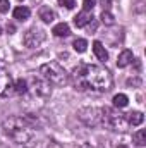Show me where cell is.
<instances>
[{"mask_svg": "<svg viewBox=\"0 0 146 148\" xmlns=\"http://www.w3.org/2000/svg\"><path fill=\"white\" fill-rule=\"evenodd\" d=\"M72 84L79 91L107 93L113 86V76L107 67L95 64H79L71 74Z\"/></svg>", "mask_w": 146, "mask_h": 148, "instance_id": "6da1fadb", "label": "cell"}, {"mask_svg": "<svg viewBox=\"0 0 146 148\" xmlns=\"http://www.w3.org/2000/svg\"><path fill=\"white\" fill-rule=\"evenodd\" d=\"M3 133L17 145H28L35 136V126L28 117L12 115L2 122Z\"/></svg>", "mask_w": 146, "mask_h": 148, "instance_id": "7a4b0ae2", "label": "cell"}, {"mask_svg": "<svg viewBox=\"0 0 146 148\" xmlns=\"http://www.w3.org/2000/svg\"><path fill=\"white\" fill-rule=\"evenodd\" d=\"M102 126L108 127L110 131L115 133H126L129 129V122L126 114L119 112V109H112V107H102Z\"/></svg>", "mask_w": 146, "mask_h": 148, "instance_id": "3957f363", "label": "cell"}, {"mask_svg": "<svg viewBox=\"0 0 146 148\" xmlns=\"http://www.w3.org/2000/svg\"><path fill=\"white\" fill-rule=\"evenodd\" d=\"M40 73L43 76V79H46L50 84L65 86L69 83V74L59 62H46V64H43L40 67Z\"/></svg>", "mask_w": 146, "mask_h": 148, "instance_id": "277c9868", "label": "cell"}, {"mask_svg": "<svg viewBox=\"0 0 146 148\" xmlns=\"http://www.w3.org/2000/svg\"><path fill=\"white\" fill-rule=\"evenodd\" d=\"M102 107H83L77 110V119L88 127L102 126Z\"/></svg>", "mask_w": 146, "mask_h": 148, "instance_id": "5b68a950", "label": "cell"}, {"mask_svg": "<svg viewBox=\"0 0 146 148\" xmlns=\"http://www.w3.org/2000/svg\"><path fill=\"white\" fill-rule=\"evenodd\" d=\"M45 31L41 29V28H36V26H33V28H29L26 33H24V36H23V41H24V45L28 47V48H38L43 41H45Z\"/></svg>", "mask_w": 146, "mask_h": 148, "instance_id": "8992f818", "label": "cell"}, {"mask_svg": "<svg viewBox=\"0 0 146 148\" xmlns=\"http://www.w3.org/2000/svg\"><path fill=\"white\" fill-rule=\"evenodd\" d=\"M28 88H31V91H33L36 97L43 98V100H48V98L52 97V84H50L46 79L33 77V79H31V84H29Z\"/></svg>", "mask_w": 146, "mask_h": 148, "instance_id": "52a82bcc", "label": "cell"}, {"mask_svg": "<svg viewBox=\"0 0 146 148\" xmlns=\"http://www.w3.org/2000/svg\"><path fill=\"white\" fill-rule=\"evenodd\" d=\"M14 93V79L5 67H0V97H9Z\"/></svg>", "mask_w": 146, "mask_h": 148, "instance_id": "ba28073f", "label": "cell"}, {"mask_svg": "<svg viewBox=\"0 0 146 148\" xmlns=\"http://www.w3.org/2000/svg\"><path fill=\"white\" fill-rule=\"evenodd\" d=\"M91 21H93V14L88 12V10H81V12L74 17V24H76L77 28H84V26L89 24Z\"/></svg>", "mask_w": 146, "mask_h": 148, "instance_id": "9c48e42d", "label": "cell"}, {"mask_svg": "<svg viewBox=\"0 0 146 148\" xmlns=\"http://www.w3.org/2000/svg\"><path fill=\"white\" fill-rule=\"evenodd\" d=\"M93 53H95L96 59L102 60V62H107V60H108V52H107V48L103 47L102 41H95V43H93Z\"/></svg>", "mask_w": 146, "mask_h": 148, "instance_id": "30bf717a", "label": "cell"}, {"mask_svg": "<svg viewBox=\"0 0 146 148\" xmlns=\"http://www.w3.org/2000/svg\"><path fill=\"white\" fill-rule=\"evenodd\" d=\"M132 60H134L132 52H131V50H122V52L119 53V57H117V66H119V67H127Z\"/></svg>", "mask_w": 146, "mask_h": 148, "instance_id": "8fae6325", "label": "cell"}, {"mask_svg": "<svg viewBox=\"0 0 146 148\" xmlns=\"http://www.w3.org/2000/svg\"><path fill=\"white\" fill-rule=\"evenodd\" d=\"M38 16H40V19H41L45 24H50V23H53V19H55V12H53L50 7H41V9L38 10Z\"/></svg>", "mask_w": 146, "mask_h": 148, "instance_id": "7c38bea8", "label": "cell"}, {"mask_svg": "<svg viewBox=\"0 0 146 148\" xmlns=\"http://www.w3.org/2000/svg\"><path fill=\"white\" fill-rule=\"evenodd\" d=\"M52 33H53L55 36H59V38L69 36V35H71V28H69V24H67V23H59V24H55V26H53Z\"/></svg>", "mask_w": 146, "mask_h": 148, "instance_id": "4fadbf2b", "label": "cell"}, {"mask_svg": "<svg viewBox=\"0 0 146 148\" xmlns=\"http://www.w3.org/2000/svg\"><path fill=\"white\" fill-rule=\"evenodd\" d=\"M126 117H127V122H129V126H139V124H143V121H145V115H143V112H139V110L131 112V114H127Z\"/></svg>", "mask_w": 146, "mask_h": 148, "instance_id": "5bb4252c", "label": "cell"}, {"mask_svg": "<svg viewBox=\"0 0 146 148\" xmlns=\"http://www.w3.org/2000/svg\"><path fill=\"white\" fill-rule=\"evenodd\" d=\"M29 16H31V10L24 5L14 9V19H17V21H26V19H29Z\"/></svg>", "mask_w": 146, "mask_h": 148, "instance_id": "9a60e30c", "label": "cell"}, {"mask_svg": "<svg viewBox=\"0 0 146 148\" xmlns=\"http://www.w3.org/2000/svg\"><path fill=\"white\" fill-rule=\"evenodd\" d=\"M132 141H134V145L139 148H143L146 145V131L145 129H139V131H136L134 134H132Z\"/></svg>", "mask_w": 146, "mask_h": 148, "instance_id": "2e32d148", "label": "cell"}, {"mask_svg": "<svg viewBox=\"0 0 146 148\" xmlns=\"http://www.w3.org/2000/svg\"><path fill=\"white\" fill-rule=\"evenodd\" d=\"M28 81L26 79H17V81H14V93H17V95H24V93H28Z\"/></svg>", "mask_w": 146, "mask_h": 148, "instance_id": "e0dca14e", "label": "cell"}, {"mask_svg": "<svg viewBox=\"0 0 146 148\" xmlns=\"http://www.w3.org/2000/svg\"><path fill=\"white\" fill-rule=\"evenodd\" d=\"M112 102H113V107H115V109H124V107L129 103V98H127V95H124V93H117Z\"/></svg>", "mask_w": 146, "mask_h": 148, "instance_id": "ac0fdd59", "label": "cell"}, {"mask_svg": "<svg viewBox=\"0 0 146 148\" xmlns=\"http://www.w3.org/2000/svg\"><path fill=\"white\" fill-rule=\"evenodd\" d=\"M74 50L76 52H79V53H83V52H86V48H88V41L84 40V38H76L72 43Z\"/></svg>", "mask_w": 146, "mask_h": 148, "instance_id": "d6986e66", "label": "cell"}, {"mask_svg": "<svg viewBox=\"0 0 146 148\" xmlns=\"http://www.w3.org/2000/svg\"><path fill=\"white\" fill-rule=\"evenodd\" d=\"M100 19H102V23H103L105 26H112V24L115 23V19H113V16H112L110 10H103L102 16H100Z\"/></svg>", "mask_w": 146, "mask_h": 148, "instance_id": "ffe728a7", "label": "cell"}, {"mask_svg": "<svg viewBox=\"0 0 146 148\" xmlns=\"http://www.w3.org/2000/svg\"><path fill=\"white\" fill-rule=\"evenodd\" d=\"M40 148H62V147H60V143H57L55 140H50V138H48V140H45V141L41 143Z\"/></svg>", "mask_w": 146, "mask_h": 148, "instance_id": "44dd1931", "label": "cell"}, {"mask_svg": "<svg viewBox=\"0 0 146 148\" xmlns=\"http://www.w3.org/2000/svg\"><path fill=\"white\" fill-rule=\"evenodd\" d=\"M95 3H96V0H84V2H83V10L91 12L93 7H95Z\"/></svg>", "mask_w": 146, "mask_h": 148, "instance_id": "7402d4cb", "label": "cell"}, {"mask_svg": "<svg viewBox=\"0 0 146 148\" xmlns=\"http://www.w3.org/2000/svg\"><path fill=\"white\" fill-rule=\"evenodd\" d=\"M59 3L65 9H74L76 7V0H59Z\"/></svg>", "mask_w": 146, "mask_h": 148, "instance_id": "603a6c76", "label": "cell"}, {"mask_svg": "<svg viewBox=\"0 0 146 148\" xmlns=\"http://www.w3.org/2000/svg\"><path fill=\"white\" fill-rule=\"evenodd\" d=\"M9 7H10L9 0H0V12H2V14L9 12Z\"/></svg>", "mask_w": 146, "mask_h": 148, "instance_id": "cb8c5ba5", "label": "cell"}, {"mask_svg": "<svg viewBox=\"0 0 146 148\" xmlns=\"http://www.w3.org/2000/svg\"><path fill=\"white\" fill-rule=\"evenodd\" d=\"M127 84H129V86H139V84H141V79H139V77H134V79H127Z\"/></svg>", "mask_w": 146, "mask_h": 148, "instance_id": "d4e9b609", "label": "cell"}, {"mask_svg": "<svg viewBox=\"0 0 146 148\" xmlns=\"http://www.w3.org/2000/svg\"><path fill=\"white\" fill-rule=\"evenodd\" d=\"M100 3H102L103 10H110V7H112V0H100Z\"/></svg>", "mask_w": 146, "mask_h": 148, "instance_id": "484cf974", "label": "cell"}, {"mask_svg": "<svg viewBox=\"0 0 146 148\" xmlns=\"http://www.w3.org/2000/svg\"><path fill=\"white\" fill-rule=\"evenodd\" d=\"M81 148H93L91 145H88V143H84V145H81Z\"/></svg>", "mask_w": 146, "mask_h": 148, "instance_id": "4316f807", "label": "cell"}, {"mask_svg": "<svg viewBox=\"0 0 146 148\" xmlns=\"http://www.w3.org/2000/svg\"><path fill=\"white\" fill-rule=\"evenodd\" d=\"M119 148H127L126 145H119Z\"/></svg>", "mask_w": 146, "mask_h": 148, "instance_id": "83f0119b", "label": "cell"}, {"mask_svg": "<svg viewBox=\"0 0 146 148\" xmlns=\"http://www.w3.org/2000/svg\"><path fill=\"white\" fill-rule=\"evenodd\" d=\"M0 35H2V28H0Z\"/></svg>", "mask_w": 146, "mask_h": 148, "instance_id": "f1b7e54d", "label": "cell"}, {"mask_svg": "<svg viewBox=\"0 0 146 148\" xmlns=\"http://www.w3.org/2000/svg\"><path fill=\"white\" fill-rule=\"evenodd\" d=\"M0 148H3V147H0Z\"/></svg>", "mask_w": 146, "mask_h": 148, "instance_id": "f546056e", "label": "cell"}]
</instances>
